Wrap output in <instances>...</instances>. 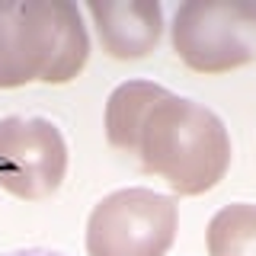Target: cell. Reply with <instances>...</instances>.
<instances>
[{"mask_svg":"<svg viewBox=\"0 0 256 256\" xmlns=\"http://www.w3.org/2000/svg\"><path fill=\"white\" fill-rule=\"evenodd\" d=\"M90 61V32L70 0H0V90L61 86Z\"/></svg>","mask_w":256,"mask_h":256,"instance_id":"1","label":"cell"},{"mask_svg":"<svg viewBox=\"0 0 256 256\" xmlns=\"http://www.w3.org/2000/svg\"><path fill=\"white\" fill-rule=\"evenodd\" d=\"M0 189L20 202H45L68 176V141L52 118H0Z\"/></svg>","mask_w":256,"mask_h":256,"instance_id":"5","label":"cell"},{"mask_svg":"<svg viewBox=\"0 0 256 256\" xmlns=\"http://www.w3.org/2000/svg\"><path fill=\"white\" fill-rule=\"evenodd\" d=\"M208 256H256V205L234 202L212 214L205 230Z\"/></svg>","mask_w":256,"mask_h":256,"instance_id":"8","label":"cell"},{"mask_svg":"<svg viewBox=\"0 0 256 256\" xmlns=\"http://www.w3.org/2000/svg\"><path fill=\"white\" fill-rule=\"evenodd\" d=\"M0 256H64V253L45 250V246H26V250H10V253H0Z\"/></svg>","mask_w":256,"mask_h":256,"instance_id":"9","label":"cell"},{"mask_svg":"<svg viewBox=\"0 0 256 256\" xmlns=\"http://www.w3.org/2000/svg\"><path fill=\"white\" fill-rule=\"evenodd\" d=\"M180 230L176 196L128 186L102 196L86 218V256H166Z\"/></svg>","mask_w":256,"mask_h":256,"instance_id":"4","label":"cell"},{"mask_svg":"<svg viewBox=\"0 0 256 256\" xmlns=\"http://www.w3.org/2000/svg\"><path fill=\"white\" fill-rule=\"evenodd\" d=\"M170 42L196 74H230L256 61V0H186L173 16Z\"/></svg>","mask_w":256,"mask_h":256,"instance_id":"3","label":"cell"},{"mask_svg":"<svg viewBox=\"0 0 256 256\" xmlns=\"http://www.w3.org/2000/svg\"><path fill=\"white\" fill-rule=\"evenodd\" d=\"M170 90L154 80H125L106 100V141L118 154H138V138L148 112L166 100Z\"/></svg>","mask_w":256,"mask_h":256,"instance_id":"7","label":"cell"},{"mask_svg":"<svg viewBox=\"0 0 256 256\" xmlns=\"http://www.w3.org/2000/svg\"><path fill=\"white\" fill-rule=\"evenodd\" d=\"M138 160L173 196H205L228 176L234 148L224 122L208 106L170 93L144 118Z\"/></svg>","mask_w":256,"mask_h":256,"instance_id":"2","label":"cell"},{"mask_svg":"<svg viewBox=\"0 0 256 256\" xmlns=\"http://www.w3.org/2000/svg\"><path fill=\"white\" fill-rule=\"evenodd\" d=\"M96 38L112 61H144L164 38L157 0H86Z\"/></svg>","mask_w":256,"mask_h":256,"instance_id":"6","label":"cell"}]
</instances>
